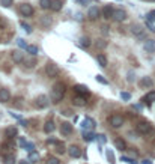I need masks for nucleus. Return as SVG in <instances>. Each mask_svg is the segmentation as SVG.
<instances>
[{"label":"nucleus","mask_w":155,"mask_h":164,"mask_svg":"<svg viewBox=\"0 0 155 164\" xmlns=\"http://www.w3.org/2000/svg\"><path fill=\"white\" fill-rule=\"evenodd\" d=\"M148 2H155V0H148Z\"/></svg>","instance_id":"nucleus-53"},{"label":"nucleus","mask_w":155,"mask_h":164,"mask_svg":"<svg viewBox=\"0 0 155 164\" xmlns=\"http://www.w3.org/2000/svg\"><path fill=\"white\" fill-rule=\"evenodd\" d=\"M86 129H92L93 126H95V121L93 119H90V118H84V121H83V123H81Z\"/></svg>","instance_id":"nucleus-22"},{"label":"nucleus","mask_w":155,"mask_h":164,"mask_svg":"<svg viewBox=\"0 0 155 164\" xmlns=\"http://www.w3.org/2000/svg\"><path fill=\"white\" fill-rule=\"evenodd\" d=\"M3 163L5 164H15V155H14V154H6V155H3Z\"/></svg>","instance_id":"nucleus-26"},{"label":"nucleus","mask_w":155,"mask_h":164,"mask_svg":"<svg viewBox=\"0 0 155 164\" xmlns=\"http://www.w3.org/2000/svg\"><path fill=\"white\" fill-rule=\"evenodd\" d=\"M96 82H99L101 84H109V82H107L103 75H96Z\"/></svg>","instance_id":"nucleus-40"},{"label":"nucleus","mask_w":155,"mask_h":164,"mask_svg":"<svg viewBox=\"0 0 155 164\" xmlns=\"http://www.w3.org/2000/svg\"><path fill=\"white\" fill-rule=\"evenodd\" d=\"M12 60L15 63H21V62H24V54L21 51L15 50V51H12Z\"/></svg>","instance_id":"nucleus-18"},{"label":"nucleus","mask_w":155,"mask_h":164,"mask_svg":"<svg viewBox=\"0 0 155 164\" xmlns=\"http://www.w3.org/2000/svg\"><path fill=\"white\" fill-rule=\"evenodd\" d=\"M12 3H14V0H0V5L5 6V8H11Z\"/></svg>","instance_id":"nucleus-34"},{"label":"nucleus","mask_w":155,"mask_h":164,"mask_svg":"<svg viewBox=\"0 0 155 164\" xmlns=\"http://www.w3.org/2000/svg\"><path fill=\"white\" fill-rule=\"evenodd\" d=\"M72 132V125L69 122H62L60 125V134L62 136H69Z\"/></svg>","instance_id":"nucleus-12"},{"label":"nucleus","mask_w":155,"mask_h":164,"mask_svg":"<svg viewBox=\"0 0 155 164\" xmlns=\"http://www.w3.org/2000/svg\"><path fill=\"white\" fill-rule=\"evenodd\" d=\"M142 164H152V163H151V160H143Z\"/></svg>","instance_id":"nucleus-51"},{"label":"nucleus","mask_w":155,"mask_h":164,"mask_svg":"<svg viewBox=\"0 0 155 164\" xmlns=\"http://www.w3.org/2000/svg\"><path fill=\"white\" fill-rule=\"evenodd\" d=\"M78 45H80L81 48H87V47H90V38H87V36H81V38H80V42H78Z\"/></svg>","instance_id":"nucleus-25"},{"label":"nucleus","mask_w":155,"mask_h":164,"mask_svg":"<svg viewBox=\"0 0 155 164\" xmlns=\"http://www.w3.org/2000/svg\"><path fill=\"white\" fill-rule=\"evenodd\" d=\"M17 44H18V45H20V47H21V48H24V50H26V48H27V44H26V42L23 41V39H21V38H18V39H17Z\"/></svg>","instance_id":"nucleus-38"},{"label":"nucleus","mask_w":155,"mask_h":164,"mask_svg":"<svg viewBox=\"0 0 155 164\" xmlns=\"http://www.w3.org/2000/svg\"><path fill=\"white\" fill-rule=\"evenodd\" d=\"M18 136V129L15 128V126H8L6 129H5V137L6 139H14V137H17Z\"/></svg>","instance_id":"nucleus-11"},{"label":"nucleus","mask_w":155,"mask_h":164,"mask_svg":"<svg viewBox=\"0 0 155 164\" xmlns=\"http://www.w3.org/2000/svg\"><path fill=\"white\" fill-rule=\"evenodd\" d=\"M113 18H115L116 21H123V20H126V12H125L123 9H116V11L113 12Z\"/></svg>","instance_id":"nucleus-13"},{"label":"nucleus","mask_w":155,"mask_h":164,"mask_svg":"<svg viewBox=\"0 0 155 164\" xmlns=\"http://www.w3.org/2000/svg\"><path fill=\"white\" fill-rule=\"evenodd\" d=\"M51 23H53V20H51L50 17H47V15L41 17V24H42L44 27H50V26H51Z\"/></svg>","instance_id":"nucleus-29"},{"label":"nucleus","mask_w":155,"mask_h":164,"mask_svg":"<svg viewBox=\"0 0 155 164\" xmlns=\"http://www.w3.org/2000/svg\"><path fill=\"white\" fill-rule=\"evenodd\" d=\"M109 122H110V125H112L113 128H120V126L123 125V118H122L120 115H112V116L109 118Z\"/></svg>","instance_id":"nucleus-6"},{"label":"nucleus","mask_w":155,"mask_h":164,"mask_svg":"<svg viewBox=\"0 0 155 164\" xmlns=\"http://www.w3.org/2000/svg\"><path fill=\"white\" fill-rule=\"evenodd\" d=\"M39 5L42 9H50L51 8V0H39Z\"/></svg>","instance_id":"nucleus-32"},{"label":"nucleus","mask_w":155,"mask_h":164,"mask_svg":"<svg viewBox=\"0 0 155 164\" xmlns=\"http://www.w3.org/2000/svg\"><path fill=\"white\" fill-rule=\"evenodd\" d=\"M120 160H122V161H125V163H131V161H133V160H131V158H128V157H120Z\"/></svg>","instance_id":"nucleus-48"},{"label":"nucleus","mask_w":155,"mask_h":164,"mask_svg":"<svg viewBox=\"0 0 155 164\" xmlns=\"http://www.w3.org/2000/svg\"><path fill=\"white\" fill-rule=\"evenodd\" d=\"M26 143H27V142H26L24 139H21V140H20V146H21V148H26Z\"/></svg>","instance_id":"nucleus-49"},{"label":"nucleus","mask_w":155,"mask_h":164,"mask_svg":"<svg viewBox=\"0 0 155 164\" xmlns=\"http://www.w3.org/2000/svg\"><path fill=\"white\" fill-rule=\"evenodd\" d=\"M95 137H96V136H95L92 131H83V139H84L86 142H92Z\"/></svg>","instance_id":"nucleus-30"},{"label":"nucleus","mask_w":155,"mask_h":164,"mask_svg":"<svg viewBox=\"0 0 155 164\" xmlns=\"http://www.w3.org/2000/svg\"><path fill=\"white\" fill-rule=\"evenodd\" d=\"M0 26H2V23H0Z\"/></svg>","instance_id":"nucleus-54"},{"label":"nucleus","mask_w":155,"mask_h":164,"mask_svg":"<svg viewBox=\"0 0 155 164\" xmlns=\"http://www.w3.org/2000/svg\"><path fill=\"white\" fill-rule=\"evenodd\" d=\"M47 164H60V161H59L56 157H50V158L47 160Z\"/></svg>","instance_id":"nucleus-37"},{"label":"nucleus","mask_w":155,"mask_h":164,"mask_svg":"<svg viewBox=\"0 0 155 164\" xmlns=\"http://www.w3.org/2000/svg\"><path fill=\"white\" fill-rule=\"evenodd\" d=\"M96 137L99 139V142H101V143H106V136H104V134H99V136H96Z\"/></svg>","instance_id":"nucleus-46"},{"label":"nucleus","mask_w":155,"mask_h":164,"mask_svg":"<svg viewBox=\"0 0 155 164\" xmlns=\"http://www.w3.org/2000/svg\"><path fill=\"white\" fill-rule=\"evenodd\" d=\"M136 131L139 134H142V136H148V134H151L154 131V128L149 122H139L136 125Z\"/></svg>","instance_id":"nucleus-2"},{"label":"nucleus","mask_w":155,"mask_h":164,"mask_svg":"<svg viewBox=\"0 0 155 164\" xmlns=\"http://www.w3.org/2000/svg\"><path fill=\"white\" fill-rule=\"evenodd\" d=\"M59 66L54 63V62H48L47 65H45V72H47V75L48 77H56L57 74H59Z\"/></svg>","instance_id":"nucleus-3"},{"label":"nucleus","mask_w":155,"mask_h":164,"mask_svg":"<svg viewBox=\"0 0 155 164\" xmlns=\"http://www.w3.org/2000/svg\"><path fill=\"white\" fill-rule=\"evenodd\" d=\"M38 158H39V155H38V152H35V151H32L30 152V155H29V161H38Z\"/></svg>","instance_id":"nucleus-33"},{"label":"nucleus","mask_w":155,"mask_h":164,"mask_svg":"<svg viewBox=\"0 0 155 164\" xmlns=\"http://www.w3.org/2000/svg\"><path fill=\"white\" fill-rule=\"evenodd\" d=\"M115 146H116L117 149H120V151H125V148H126V143H125V140L123 139H116L115 140Z\"/></svg>","instance_id":"nucleus-28"},{"label":"nucleus","mask_w":155,"mask_h":164,"mask_svg":"<svg viewBox=\"0 0 155 164\" xmlns=\"http://www.w3.org/2000/svg\"><path fill=\"white\" fill-rule=\"evenodd\" d=\"M57 152H59V154H63V152H65V148H63V145H59V146H57Z\"/></svg>","instance_id":"nucleus-47"},{"label":"nucleus","mask_w":155,"mask_h":164,"mask_svg":"<svg viewBox=\"0 0 155 164\" xmlns=\"http://www.w3.org/2000/svg\"><path fill=\"white\" fill-rule=\"evenodd\" d=\"M65 90H66V86L62 82H57L53 84V89H51V93H50V98L53 102H60L63 95H65Z\"/></svg>","instance_id":"nucleus-1"},{"label":"nucleus","mask_w":155,"mask_h":164,"mask_svg":"<svg viewBox=\"0 0 155 164\" xmlns=\"http://www.w3.org/2000/svg\"><path fill=\"white\" fill-rule=\"evenodd\" d=\"M96 62H98V65H99L101 68H106V66H107V57H106L104 54H98V56H96Z\"/></svg>","instance_id":"nucleus-24"},{"label":"nucleus","mask_w":155,"mask_h":164,"mask_svg":"<svg viewBox=\"0 0 155 164\" xmlns=\"http://www.w3.org/2000/svg\"><path fill=\"white\" fill-rule=\"evenodd\" d=\"M96 47H99V48H106V47H107V42L103 41V39H99V41H96Z\"/></svg>","instance_id":"nucleus-39"},{"label":"nucleus","mask_w":155,"mask_h":164,"mask_svg":"<svg viewBox=\"0 0 155 164\" xmlns=\"http://www.w3.org/2000/svg\"><path fill=\"white\" fill-rule=\"evenodd\" d=\"M142 101H143V102H146L148 105H149V104H152V102L155 101V90L149 92V93H146V95L143 96V99H142Z\"/></svg>","instance_id":"nucleus-20"},{"label":"nucleus","mask_w":155,"mask_h":164,"mask_svg":"<svg viewBox=\"0 0 155 164\" xmlns=\"http://www.w3.org/2000/svg\"><path fill=\"white\" fill-rule=\"evenodd\" d=\"M26 51H29L32 56H36L39 53V50H38V47H35V45H27V48H26Z\"/></svg>","instance_id":"nucleus-31"},{"label":"nucleus","mask_w":155,"mask_h":164,"mask_svg":"<svg viewBox=\"0 0 155 164\" xmlns=\"http://www.w3.org/2000/svg\"><path fill=\"white\" fill-rule=\"evenodd\" d=\"M72 102H74V105H77V107H84L87 101H86V96L77 95V96H74V98H72Z\"/></svg>","instance_id":"nucleus-15"},{"label":"nucleus","mask_w":155,"mask_h":164,"mask_svg":"<svg viewBox=\"0 0 155 164\" xmlns=\"http://www.w3.org/2000/svg\"><path fill=\"white\" fill-rule=\"evenodd\" d=\"M113 12H115V9H113L112 6H104V8H103V17H104L106 20L113 18Z\"/></svg>","instance_id":"nucleus-17"},{"label":"nucleus","mask_w":155,"mask_h":164,"mask_svg":"<svg viewBox=\"0 0 155 164\" xmlns=\"http://www.w3.org/2000/svg\"><path fill=\"white\" fill-rule=\"evenodd\" d=\"M11 101V92L8 89H0V102H9Z\"/></svg>","instance_id":"nucleus-14"},{"label":"nucleus","mask_w":155,"mask_h":164,"mask_svg":"<svg viewBox=\"0 0 155 164\" xmlns=\"http://www.w3.org/2000/svg\"><path fill=\"white\" fill-rule=\"evenodd\" d=\"M120 98H122L123 101H130V98H131V93H130V92H122V93H120Z\"/></svg>","instance_id":"nucleus-36"},{"label":"nucleus","mask_w":155,"mask_h":164,"mask_svg":"<svg viewBox=\"0 0 155 164\" xmlns=\"http://www.w3.org/2000/svg\"><path fill=\"white\" fill-rule=\"evenodd\" d=\"M27 63H29L27 66H29V68H32V66H35V63H36V62H35V59H30V60H27Z\"/></svg>","instance_id":"nucleus-45"},{"label":"nucleus","mask_w":155,"mask_h":164,"mask_svg":"<svg viewBox=\"0 0 155 164\" xmlns=\"http://www.w3.org/2000/svg\"><path fill=\"white\" fill-rule=\"evenodd\" d=\"M68 154H69L72 158H78V157L81 155V151H80V148H78V146L72 145V146H69V148H68Z\"/></svg>","instance_id":"nucleus-16"},{"label":"nucleus","mask_w":155,"mask_h":164,"mask_svg":"<svg viewBox=\"0 0 155 164\" xmlns=\"http://www.w3.org/2000/svg\"><path fill=\"white\" fill-rule=\"evenodd\" d=\"M146 26H148V29H149L151 32H155V27H154V24H152L151 21H148V23H146Z\"/></svg>","instance_id":"nucleus-44"},{"label":"nucleus","mask_w":155,"mask_h":164,"mask_svg":"<svg viewBox=\"0 0 155 164\" xmlns=\"http://www.w3.org/2000/svg\"><path fill=\"white\" fill-rule=\"evenodd\" d=\"M18 11H20V14H21L23 17H32L33 12H35L33 8H32V5H29V3H23V5H20Z\"/></svg>","instance_id":"nucleus-4"},{"label":"nucleus","mask_w":155,"mask_h":164,"mask_svg":"<svg viewBox=\"0 0 155 164\" xmlns=\"http://www.w3.org/2000/svg\"><path fill=\"white\" fill-rule=\"evenodd\" d=\"M77 3H81V5H87V0H76Z\"/></svg>","instance_id":"nucleus-50"},{"label":"nucleus","mask_w":155,"mask_h":164,"mask_svg":"<svg viewBox=\"0 0 155 164\" xmlns=\"http://www.w3.org/2000/svg\"><path fill=\"white\" fill-rule=\"evenodd\" d=\"M62 5H63L62 0H51V8H50V9H53V11L57 12V11L62 9Z\"/></svg>","instance_id":"nucleus-27"},{"label":"nucleus","mask_w":155,"mask_h":164,"mask_svg":"<svg viewBox=\"0 0 155 164\" xmlns=\"http://www.w3.org/2000/svg\"><path fill=\"white\" fill-rule=\"evenodd\" d=\"M146 17H148V20H149V21H155V11H151Z\"/></svg>","instance_id":"nucleus-43"},{"label":"nucleus","mask_w":155,"mask_h":164,"mask_svg":"<svg viewBox=\"0 0 155 164\" xmlns=\"http://www.w3.org/2000/svg\"><path fill=\"white\" fill-rule=\"evenodd\" d=\"M130 29H131V33H133L134 36H137V38H145V30H143V27H142L140 24H133Z\"/></svg>","instance_id":"nucleus-8"},{"label":"nucleus","mask_w":155,"mask_h":164,"mask_svg":"<svg viewBox=\"0 0 155 164\" xmlns=\"http://www.w3.org/2000/svg\"><path fill=\"white\" fill-rule=\"evenodd\" d=\"M48 104H50V98L45 96V95H39L35 99V105L38 109H45V107H48Z\"/></svg>","instance_id":"nucleus-7"},{"label":"nucleus","mask_w":155,"mask_h":164,"mask_svg":"<svg viewBox=\"0 0 155 164\" xmlns=\"http://www.w3.org/2000/svg\"><path fill=\"white\" fill-rule=\"evenodd\" d=\"M74 92L77 95H81V96H89V87L84 86V84H76L74 86Z\"/></svg>","instance_id":"nucleus-9"},{"label":"nucleus","mask_w":155,"mask_h":164,"mask_svg":"<svg viewBox=\"0 0 155 164\" xmlns=\"http://www.w3.org/2000/svg\"><path fill=\"white\" fill-rule=\"evenodd\" d=\"M20 24H21V27H23V29H24V30H26V32H27V33H32V27H30V26H29V24H26V23H24V21H21V23H20Z\"/></svg>","instance_id":"nucleus-35"},{"label":"nucleus","mask_w":155,"mask_h":164,"mask_svg":"<svg viewBox=\"0 0 155 164\" xmlns=\"http://www.w3.org/2000/svg\"><path fill=\"white\" fill-rule=\"evenodd\" d=\"M145 50L148 53H155V39H146L145 41Z\"/></svg>","instance_id":"nucleus-19"},{"label":"nucleus","mask_w":155,"mask_h":164,"mask_svg":"<svg viewBox=\"0 0 155 164\" xmlns=\"http://www.w3.org/2000/svg\"><path fill=\"white\" fill-rule=\"evenodd\" d=\"M152 84H154V82H152L151 77H143L140 80V86L142 87H152Z\"/></svg>","instance_id":"nucleus-23"},{"label":"nucleus","mask_w":155,"mask_h":164,"mask_svg":"<svg viewBox=\"0 0 155 164\" xmlns=\"http://www.w3.org/2000/svg\"><path fill=\"white\" fill-rule=\"evenodd\" d=\"M14 148H15L14 142H11V139H8V142L2 143L0 151H2V154H3V155H6V154H14V152H12V149H14Z\"/></svg>","instance_id":"nucleus-5"},{"label":"nucleus","mask_w":155,"mask_h":164,"mask_svg":"<svg viewBox=\"0 0 155 164\" xmlns=\"http://www.w3.org/2000/svg\"><path fill=\"white\" fill-rule=\"evenodd\" d=\"M18 164H29V160H21Z\"/></svg>","instance_id":"nucleus-52"},{"label":"nucleus","mask_w":155,"mask_h":164,"mask_svg":"<svg viewBox=\"0 0 155 164\" xmlns=\"http://www.w3.org/2000/svg\"><path fill=\"white\" fill-rule=\"evenodd\" d=\"M99 14H101V11H99L98 6H90L89 11H87V17H89L90 20H96V18L99 17Z\"/></svg>","instance_id":"nucleus-10"},{"label":"nucleus","mask_w":155,"mask_h":164,"mask_svg":"<svg viewBox=\"0 0 155 164\" xmlns=\"http://www.w3.org/2000/svg\"><path fill=\"white\" fill-rule=\"evenodd\" d=\"M107 158L110 160V163H112V164L116 163V161H115V155H113V152H110V151L107 152Z\"/></svg>","instance_id":"nucleus-41"},{"label":"nucleus","mask_w":155,"mask_h":164,"mask_svg":"<svg viewBox=\"0 0 155 164\" xmlns=\"http://www.w3.org/2000/svg\"><path fill=\"white\" fill-rule=\"evenodd\" d=\"M54 129H56V126H54V122H53V121H47V122H45V125H44V131H45L47 134H51Z\"/></svg>","instance_id":"nucleus-21"},{"label":"nucleus","mask_w":155,"mask_h":164,"mask_svg":"<svg viewBox=\"0 0 155 164\" xmlns=\"http://www.w3.org/2000/svg\"><path fill=\"white\" fill-rule=\"evenodd\" d=\"M134 80H136V75H134V72H133V71H130V72H128V82L133 83Z\"/></svg>","instance_id":"nucleus-42"}]
</instances>
